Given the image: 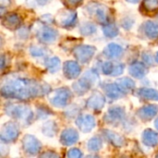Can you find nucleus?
<instances>
[{"mask_svg": "<svg viewBox=\"0 0 158 158\" xmlns=\"http://www.w3.org/2000/svg\"><path fill=\"white\" fill-rule=\"evenodd\" d=\"M130 73L134 78L142 79V78H143L146 75L147 69H146L145 66L143 63H141V62H135V63H133L130 67Z\"/></svg>", "mask_w": 158, "mask_h": 158, "instance_id": "5701e85b", "label": "nucleus"}, {"mask_svg": "<svg viewBox=\"0 0 158 158\" xmlns=\"http://www.w3.org/2000/svg\"><path fill=\"white\" fill-rule=\"evenodd\" d=\"M62 1L69 8H75L79 6L83 0H62Z\"/></svg>", "mask_w": 158, "mask_h": 158, "instance_id": "72a5a7b5", "label": "nucleus"}, {"mask_svg": "<svg viewBox=\"0 0 158 158\" xmlns=\"http://www.w3.org/2000/svg\"><path fill=\"white\" fill-rule=\"evenodd\" d=\"M104 133H105V137L107 139V141L109 143H111L113 145L118 146V147H121L124 145L125 141L120 135H118L113 131H105Z\"/></svg>", "mask_w": 158, "mask_h": 158, "instance_id": "b1692460", "label": "nucleus"}, {"mask_svg": "<svg viewBox=\"0 0 158 158\" xmlns=\"http://www.w3.org/2000/svg\"><path fill=\"white\" fill-rule=\"evenodd\" d=\"M105 105V98L102 94L94 93L91 95L89 100L87 101V106L93 110H100Z\"/></svg>", "mask_w": 158, "mask_h": 158, "instance_id": "2eb2a0df", "label": "nucleus"}, {"mask_svg": "<svg viewBox=\"0 0 158 158\" xmlns=\"http://www.w3.org/2000/svg\"><path fill=\"white\" fill-rule=\"evenodd\" d=\"M50 102L53 106L56 107H63L66 106L71 98V93L67 88H60L54 91L51 94Z\"/></svg>", "mask_w": 158, "mask_h": 158, "instance_id": "39448f33", "label": "nucleus"}, {"mask_svg": "<svg viewBox=\"0 0 158 158\" xmlns=\"http://www.w3.org/2000/svg\"><path fill=\"white\" fill-rule=\"evenodd\" d=\"M157 156H158V155H157Z\"/></svg>", "mask_w": 158, "mask_h": 158, "instance_id": "c03bdc74", "label": "nucleus"}, {"mask_svg": "<svg viewBox=\"0 0 158 158\" xmlns=\"http://www.w3.org/2000/svg\"><path fill=\"white\" fill-rule=\"evenodd\" d=\"M82 155H81V151L79 150V149H71V150H69V154H68V156L69 157H74V158H77V157H81Z\"/></svg>", "mask_w": 158, "mask_h": 158, "instance_id": "e433bc0d", "label": "nucleus"}, {"mask_svg": "<svg viewBox=\"0 0 158 158\" xmlns=\"http://www.w3.org/2000/svg\"><path fill=\"white\" fill-rule=\"evenodd\" d=\"M142 30L143 31V33L146 35V37L150 38V39H156L158 37V21H146L143 27Z\"/></svg>", "mask_w": 158, "mask_h": 158, "instance_id": "a211bd4d", "label": "nucleus"}, {"mask_svg": "<svg viewBox=\"0 0 158 158\" xmlns=\"http://www.w3.org/2000/svg\"><path fill=\"white\" fill-rule=\"evenodd\" d=\"M22 147L26 154L34 156L41 150V143L32 135H26L22 140Z\"/></svg>", "mask_w": 158, "mask_h": 158, "instance_id": "1a4fd4ad", "label": "nucleus"}, {"mask_svg": "<svg viewBox=\"0 0 158 158\" xmlns=\"http://www.w3.org/2000/svg\"><path fill=\"white\" fill-rule=\"evenodd\" d=\"M78 139H79V134L73 129L65 130L60 136V142L64 145H71L75 143L78 141Z\"/></svg>", "mask_w": 158, "mask_h": 158, "instance_id": "dca6fc26", "label": "nucleus"}, {"mask_svg": "<svg viewBox=\"0 0 158 158\" xmlns=\"http://www.w3.org/2000/svg\"><path fill=\"white\" fill-rule=\"evenodd\" d=\"M128 2H130V3H137V2H139L140 0H127Z\"/></svg>", "mask_w": 158, "mask_h": 158, "instance_id": "79ce46f5", "label": "nucleus"}, {"mask_svg": "<svg viewBox=\"0 0 158 158\" xmlns=\"http://www.w3.org/2000/svg\"><path fill=\"white\" fill-rule=\"evenodd\" d=\"M2 23L9 30H16L20 26L21 19L16 13H9L6 16V18H3Z\"/></svg>", "mask_w": 158, "mask_h": 158, "instance_id": "f3484780", "label": "nucleus"}, {"mask_svg": "<svg viewBox=\"0 0 158 158\" xmlns=\"http://www.w3.org/2000/svg\"><path fill=\"white\" fill-rule=\"evenodd\" d=\"M76 124L81 131L89 132L95 126V120L94 118L91 115H82L78 118Z\"/></svg>", "mask_w": 158, "mask_h": 158, "instance_id": "9b49d317", "label": "nucleus"}, {"mask_svg": "<svg viewBox=\"0 0 158 158\" xmlns=\"http://www.w3.org/2000/svg\"><path fill=\"white\" fill-rule=\"evenodd\" d=\"M45 66H46V69H47L50 72L55 73V72H56V71L59 69V68H60V60H59L57 57L49 58L48 60H46Z\"/></svg>", "mask_w": 158, "mask_h": 158, "instance_id": "cd10ccee", "label": "nucleus"}, {"mask_svg": "<svg viewBox=\"0 0 158 158\" xmlns=\"http://www.w3.org/2000/svg\"><path fill=\"white\" fill-rule=\"evenodd\" d=\"M158 112L157 106H145L138 111V116L141 119L147 121L152 119Z\"/></svg>", "mask_w": 158, "mask_h": 158, "instance_id": "6ab92c4d", "label": "nucleus"}, {"mask_svg": "<svg viewBox=\"0 0 158 158\" xmlns=\"http://www.w3.org/2000/svg\"><path fill=\"white\" fill-rule=\"evenodd\" d=\"M155 127L156 128V130L158 131V118H156V120L155 121Z\"/></svg>", "mask_w": 158, "mask_h": 158, "instance_id": "a19ab883", "label": "nucleus"}, {"mask_svg": "<svg viewBox=\"0 0 158 158\" xmlns=\"http://www.w3.org/2000/svg\"><path fill=\"white\" fill-rule=\"evenodd\" d=\"M96 31V27L90 22H84L81 26V33L83 35H91Z\"/></svg>", "mask_w": 158, "mask_h": 158, "instance_id": "7c9ffc66", "label": "nucleus"}, {"mask_svg": "<svg viewBox=\"0 0 158 158\" xmlns=\"http://www.w3.org/2000/svg\"><path fill=\"white\" fill-rule=\"evenodd\" d=\"M103 88H104L106 95L112 99H118L119 97L123 96V94H124V93L121 91V89L118 87V85L117 83L116 84L108 83V84H106Z\"/></svg>", "mask_w": 158, "mask_h": 158, "instance_id": "412c9836", "label": "nucleus"}, {"mask_svg": "<svg viewBox=\"0 0 158 158\" xmlns=\"http://www.w3.org/2000/svg\"><path fill=\"white\" fill-rule=\"evenodd\" d=\"M43 132L44 134L47 135L48 137H53L56 132V125L55 122L49 121L45 123L43 127Z\"/></svg>", "mask_w": 158, "mask_h": 158, "instance_id": "c85d7f7f", "label": "nucleus"}, {"mask_svg": "<svg viewBox=\"0 0 158 158\" xmlns=\"http://www.w3.org/2000/svg\"><path fill=\"white\" fill-rule=\"evenodd\" d=\"M102 147V140L99 137L92 138L88 143V149L91 152H97Z\"/></svg>", "mask_w": 158, "mask_h": 158, "instance_id": "c756f323", "label": "nucleus"}, {"mask_svg": "<svg viewBox=\"0 0 158 158\" xmlns=\"http://www.w3.org/2000/svg\"><path fill=\"white\" fill-rule=\"evenodd\" d=\"M117 84L118 85V87L121 89V91L124 94L125 93H131L135 88L134 81L130 78H121V79L118 80Z\"/></svg>", "mask_w": 158, "mask_h": 158, "instance_id": "393cba45", "label": "nucleus"}, {"mask_svg": "<svg viewBox=\"0 0 158 158\" xmlns=\"http://www.w3.org/2000/svg\"><path fill=\"white\" fill-rule=\"evenodd\" d=\"M81 73V68L77 62L68 61L64 65V74L68 79H76Z\"/></svg>", "mask_w": 158, "mask_h": 158, "instance_id": "ddd939ff", "label": "nucleus"}, {"mask_svg": "<svg viewBox=\"0 0 158 158\" xmlns=\"http://www.w3.org/2000/svg\"><path fill=\"white\" fill-rule=\"evenodd\" d=\"M27 4L29 6H44L45 4H47L50 0H26Z\"/></svg>", "mask_w": 158, "mask_h": 158, "instance_id": "c9c22d12", "label": "nucleus"}, {"mask_svg": "<svg viewBox=\"0 0 158 158\" xmlns=\"http://www.w3.org/2000/svg\"><path fill=\"white\" fill-rule=\"evenodd\" d=\"M30 52H31V54L32 56H36V57L43 56L45 54V50L44 48L37 47V46H31Z\"/></svg>", "mask_w": 158, "mask_h": 158, "instance_id": "473e14b6", "label": "nucleus"}, {"mask_svg": "<svg viewBox=\"0 0 158 158\" xmlns=\"http://www.w3.org/2000/svg\"><path fill=\"white\" fill-rule=\"evenodd\" d=\"M103 31H104L105 35L106 37H109V38L115 37L118 34V26L116 25V23L111 22V21H108L107 23L103 25Z\"/></svg>", "mask_w": 158, "mask_h": 158, "instance_id": "bb28decb", "label": "nucleus"}, {"mask_svg": "<svg viewBox=\"0 0 158 158\" xmlns=\"http://www.w3.org/2000/svg\"><path fill=\"white\" fill-rule=\"evenodd\" d=\"M36 36L41 42L49 44V43H53L56 41L57 37V31L52 27H49L48 25H45L44 23H43L37 29Z\"/></svg>", "mask_w": 158, "mask_h": 158, "instance_id": "423d86ee", "label": "nucleus"}, {"mask_svg": "<svg viewBox=\"0 0 158 158\" xmlns=\"http://www.w3.org/2000/svg\"><path fill=\"white\" fill-rule=\"evenodd\" d=\"M114 67H115V64L113 62H105L102 64L101 69H102V72L104 74L112 75L113 70H114Z\"/></svg>", "mask_w": 158, "mask_h": 158, "instance_id": "2f4dec72", "label": "nucleus"}, {"mask_svg": "<svg viewBox=\"0 0 158 158\" xmlns=\"http://www.w3.org/2000/svg\"><path fill=\"white\" fill-rule=\"evenodd\" d=\"M141 11L145 15H154L158 11V0H143Z\"/></svg>", "mask_w": 158, "mask_h": 158, "instance_id": "aec40b11", "label": "nucleus"}, {"mask_svg": "<svg viewBox=\"0 0 158 158\" xmlns=\"http://www.w3.org/2000/svg\"><path fill=\"white\" fill-rule=\"evenodd\" d=\"M95 52V48L90 45H81L74 49L73 54L78 61L81 63H87L89 62L92 57L94 56Z\"/></svg>", "mask_w": 158, "mask_h": 158, "instance_id": "6e6552de", "label": "nucleus"}, {"mask_svg": "<svg viewBox=\"0 0 158 158\" xmlns=\"http://www.w3.org/2000/svg\"><path fill=\"white\" fill-rule=\"evenodd\" d=\"M57 19L61 27L69 29L75 26L77 21V15L74 11L69 9L60 12L57 16Z\"/></svg>", "mask_w": 158, "mask_h": 158, "instance_id": "9d476101", "label": "nucleus"}, {"mask_svg": "<svg viewBox=\"0 0 158 158\" xmlns=\"http://www.w3.org/2000/svg\"><path fill=\"white\" fill-rule=\"evenodd\" d=\"M155 58H156V62H157V63H158V52H157V53H156V57H155Z\"/></svg>", "mask_w": 158, "mask_h": 158, "instance_id": "37998d69", "label": "nucleus"}, {"mask_svg": "<svg viewBox=\"0 0 158 158\" xmlns=\"http://www.w3.org/2000/svg\"><path fill=\"white\" fill-rule=\"evenodd\" d=\"M6 113L13 117L14 118L19 119L25 123H29L31 120L32 113L31 109L25 106H19V105H13L7 107Z\"/></svg>", "mask_w": 158, "mask_h": 158, "instance_id": "20e7f679", "label": "nucleus"}, {"mask_svg": "<svg viewBox=\"0 0 158 158\" xmlns=\"http://www.w3.org/2000/svg\"><path fill=\"white\" fill-rule=\"evenodd\" d=\"M49 89V86L45 83H38L28 79H15L8 82L6 81L1 91L2 95L6 98L29 100L47 94Z\"/></svg>", "mask_w": 158, "mask_h": 158, "instance_id": "f257e3e1", "label": "nucleus"}, {"mask_svg": "<svg viewBox=\"0 0 158 158\" xmlns=\"http://www.w3.org/2000/svg\"><path fill=\"white\" fill-rule=\"evenodd\" d=\"M137 95L145 100H157L158 101V91L154 89L142 88L138 91Z\"/></svg>", "mask_w": 158, "mask_h": 158, "instance_id": "a878e982", "label": "nucleus"}, {"mask_svg": "<svg viewBox=\"0 0 158 158\" xmlns=\"http://www.w3.org/2000/svg\"><path fill=\"white\" fill-rule=\"evenodd\" d=\"M133 24V21L130 19V18H126L123 21H122V26L125 29H130Z\"/></svg>", "mask_w": 158, "mask_h": 158, "instance_id": "4c0bfd02", "label": "nucleus"}, {"mask_svg": "<svg viewBox=\"0 0 158 158\" xmlns=\"http://www.w3.org/2000/svg\"><path fill=\"white\" fill-rule=\"evenodd\" d=\"M10 4V0H1V6L2 7L3 6H8Z\"/></svg>", "mask_w": 158, "mask_h": 158, "instance_id": "58836bf2", "label": "nucleus"}, {"mask_svg": "<svg viewBox=\"0 0 158 158\" xmlns=\"http://www.w3.org/2000/svg\"><path fill=\"white\" fill-rule=\"evenodd\" d=\"M19 133V128L15 122L6 123L1 131V141L3 143H12L16 141Z\"/></svg>", "mask_w": 158, "mask_h": 158, "instance_id": "0eeeda50", "label": "nucleus"}, {"mask_svg": "<svg viewBox=\"0 0 158 158\" xmlns=\"http://www.w3.org/2000/svg\"><path fill=\"white\" fill-rule=\"evenodd\" d=\"M124 116H125V112L123 108L118 106H114L108 110V112L105 117V119L110 124H116L120 122L124 118Z\"/></svg>", "mask_w": 158, "mask_h": 158, "instance_id": "f8f14e48", "label": "nucleus"}, {"mask_svg": "<svg viewBox=\"0 0 158 158\" xmlns=\"http://www.w3.org/2000/svg\"><path fill=\"white\" fill-rule=\"evenodd\" d=\"M86 11L98 23H101L104 25L107 23L108 21H110L108 8L105 6L104 5L97 4V3L90 4L86 6Z\"/></svg>", "mask_w": 158, "mask_h": 158, "instance_id": "7ed1b4c3", "label": "nucleus"}, {"mask_svg": "<svg viewBox=\"0 0 158 158\" xmlns=\"http://www.w3.org/2000/svg\"><path fill=\"white\" fill-rule=\"evenodd\" d=\"M143 62H144L145 64L149 65V66L153 65V64H154V60L156 59V58L154 59V56H153L150 53H147V52L143 53Z\"/></svg>", "mask_w": 158, "mask_h": 158, "instance_id": "f704fd0d", "label": "nucleus"}, {"mask_svg": "<svg viewBox=\"0 0 158 158\" xmlns=\"http://www.w3.org/2000/svg\"><path fill=\"white\" fill-rule=\"evenodd\" d=\"M43 156H57V155L55 154V153H52V154H44Z\"/></svg>", "mask_w": 158, "mask_h": 158, "instance_id": "ea45409f", "label": "nucleus"}, {"mask_svg": "<svg viewBox=\"0 0 158 158\" xmlns=\"http://www.w3.org/2000/svg\"><path fill=\"white\" fill-rule=\"evenodd\" d=\"M97 80L98 76L94 70L87 71L81 79L73 84V90L79 95L84 94L91 89V87L94 85V83L96 82Z\"/></svg>", "mask_w": 158, "mask_h": 158, "instance_id": "f03ea898", "label": "nucleus"}, {"mask_svg": "<svg viewBox=\"0 0 158 158\" xmlns=\"http://www.w3.org/2000/svg\"><path fill=\"white\" fill-rule=\"evenodd\" d=\"M103 54L105 55L106 57L109 59H117L122 56L123 48L117 44H110L105 48Z\"/></svg>", "mask_w": 158, "mask_h": 158, "instance_id": "4468645a", "label": "nucleus"}, {"mask_svg": "<svg viewBox=\"0 0 158 158\" xmlns=\"http://www.w3.org/2000/svg\"><path fill=\"white\" fill-rule=\"evenodd\" d=\"M143 143L147 145L154 147L158 144V134L153 130H146L143 133Z\"/></svg>", "mask_w": 158, "mask_h": 158, "instance_id": "4be33fe9", "label": "nucleus"}]
</instances>
